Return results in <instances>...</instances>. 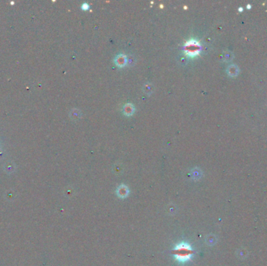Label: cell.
<instances>
[{"mask_svg":"<svg viewBox=\"0 0 267 266\" xmlns=\"http://www.w3.org/2000/svg\"><path fill=\"white\" fill-rule=\"evenodd\" d=\"M143 90L145 93H147L148 94H150L153 92V86L151 85L150 84H147L146 85L144 86Z\"/></svg>","mask_w":267,"mask_h":266,"instance_id":"cell-7","label":"cell"},{"mask_svg":"<svg viewBox=\"0 0 267 266\" xmlns=\"http://www.w3.org/2000/svg\"><path fill=\"white\" fill-rule=\"evenodd\" d=\"M116 194L120 198H127L129 194V189L127 188V187H126L125 185L122 184V185L120 186L117 189H116Z\"/></svg>","mask_w":267,"mask_h":266,"instance_id":"cell-3","label":"cell"},{"mask_svg":"<svg viewBox=\"0 0 267 266\" xmlns=\"http://www.w3.org/2000/svg\"><path fill=\"white\" fill-rule=\"evenodd\" d=\"M238 67L235 65H230V67L227 68V73L230 75V77H235L238 74Z\"/></svg>","mask_w":267,"mask_h":266,"instance_id":"cell-6","label":"cell"},{"mask_svg":"<svg viewBox=\"0 0 267 266\" xmlns=\"http://www.w3.org/2000/svg\"><path fill=\"white\" fill-rule=\"evenodd\" d=\"M232 59H233V55H232L231 53H230V52H227V53H224L223 59L226 61V62H229V61L231 60Z\"/></svg>","mask_w":267,"mask_h":266,"instance_id":"cell-9","label":"cell"},{"mask_svg":"<svg viewBox=\"0 0 267 266\" xmlns=\"http://www.w3.org/2000/svg\"><path fill=\"white\" fill-rule=\"evenodd\" d=\"M127 63V56L124 55H119L115 58V64L119 67H124Z\"/></svg>","mask_w":267,"mask_h":266,"instance_id":"cell-4","label":"cell"},{"mask_svg":"<svg viewBox=\"0 0 267 266\" xmlns=\"http://www.w3.org/2000/svg\"><path fill=\"white\" fill-rule=\"evenodd\" d=\"M173 252L176 260L181 263H185L187 261L191 260L194 254L191 245L185 242H182L177 245L174 248Z\"/></svg>","mask_w":267,"mask_h":266,"instance_id":"cell-1","label":"cell"},{"mask_svg":"<svg viewBox=\"0 0 267 266\" xmlns=\"http://www.w3.org/2000/svg\"><path fill=\"white\" fill-rule=\"evenodd\" d=\"M201 46L197 41L192 39L184 45V52L187 56H195L200 53Z\"/></svg>","mask_w":267,"mask_h":266,"instance_id":"cell-2","label":"cell"},{"mask_svg":"<svg viewBox=\"0 0 267 266\" xmlns=\"http://www.w3.org/2000/svg\"><path fill=\"white\" fill-rule=\"evenodd\" d=\"M80 111H79V110H77V109L72 110V112H71V113H70V116L74 119H78V118H80Z\"/></svg>","mask_w":267,"mask_h":266,"instance_id":"cell-8","label":"cell"},{"mask_svg":"<svg viewBox=\"0 0 267 266\" xmlns=\"http://www.w3.org/2000/svg\"><path fill=\"white\" fill-rule=\"evenodd\" d=\"M123 112H124V114L126 115V116H131L134 113V105H131V104H126L124 106V108H123Z\"/></svg>","mask_w":267,"mask_h":266,"instance_id":"cell-5","label":"cell"},{"mask_svg":"<svg viewBox=\"0 0 267 266\" xmlns=\"http://www.w3.org/2000/svg\"><path fill=\"white\" fill-rule=\"evenodd\" d=\"M82 8H83L84 9H88V8H89V6H88V4H86V3H85V4L82 5Z\"/></svg>","mask_w":267,"mask_h":266,"instance_id":"cell-10","label":"cell"}]
</instances>
